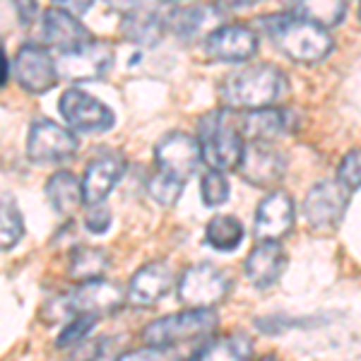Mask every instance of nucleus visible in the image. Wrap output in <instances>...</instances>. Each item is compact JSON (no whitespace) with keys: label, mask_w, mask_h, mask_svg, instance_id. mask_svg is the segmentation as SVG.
I'll return each instance as SVG.
<instances>
[{"label":"nucleus","mask_w":361,"mask_h":361,"mask_svg":"<svg viewBox=\"0 0 361 361\" xmlns=\"http://www.w3.org/2000/svg\"><path fill=\"white\" fill-rule=\"evenodd\" d=\"M128 301V294L118 284L106 282V279H92V282H82L63 299V306L70 316H90L102 318L106 313H114L116 308L123 306Z\"/></svg>","instance_id":"11"},{"label":"nucleus","mask_w":361,"mask_h":361,"mask_svg":"<svg viewBox=\"0 0 361 361\" xmlns=\"http://www.w3.org/2000/svg\"><path fill=\"white\" fill-rule=\"evenodd\" d=\"M173 287V272L171 267L161 260L142 265L135 275L128 282V304L145 308V306H154L157 301H161L164 296L171 292Z\"/></svg>","instance_id":"16"},{"label":"nucleus","mask_w":361,"mask_h":361,"mask_svg":"<svg viewBox=\"0 0 361 361\" xmlns=\"http://www.w3.org/2000/svg\"><path fill=\"white\" fill-rule=\"evenodd\" d=\"M13 73L17 85L29 94H44L54 90L58 82L56 58L49 54L46 46L25 44L13 58Z\"/></svg>","instance_id":"10"},{"label":"nucleus","mask_w":361,"mask_h":361,"mask_svg":"<svg viewBox=\"0 0 361 361\" xmlns=\"http://www.w3.org/2000/svg\"><path fill=\"white\" fill-rule=\"evenodd\" d=\"M219 318L212 308H190V311L171 313V316L157 318L149 325H145L142 340L147 347H164L173 349L183 342H193L200 337H207L217 330Z\"/></svg>","instance_id":"4"},{"label":"nucleus","mask_w":361,"mask_h":361,"mask_svg":"<svg viewBox=\"0 0 361 361\" xmlns=\"http://www.w3.org/2000/svg\"><path fill=\"white\" fill-rule=\"evenodd\" d=\"M46 200L51 207L63 217L75 214L85 205V190L82 180L75 176L73 171H56L54 176L46 180Z\"/></svg>","instance_id":"23"},{"label":"nucleus","mask_w":361,"mask_h":361,"mask_svg":"<svg viewBox=\"0 0 361 361\" xmlns=\"http://www.w3.org/2000/svg\"><path fill=\"white\" fill-rule=\"evenodd\" d=\"M58 111L75 133H106L114 128V111L80 87H70L61 94Z\"/></svg>","instance_id":"8"},{"label":"nucleus","mask_w":361,"mask_h":361,"mask_svg":"<svg viewBox=\"0 0 361 361\" xmlns=\"http://www.w3.org/2000/svg\"><path fill=\"white\" fill-rule=\"evenodd\" d=\"M299 118L289 109H260L241 116V130L246 142H275L294 130Z\"/></svg>","instance_id":"17"},{"label":"nucleus","mask_w":361,"mask_h":361,"mask_svg":"<svg viewBox=\"0 0 361 361\" xmlns=\"http://www.w3.org/2000/svg\"><path fill=\"white\" fill-rule=\"evenodd\" d=\"M284 94H287V78L272 63H255L236 70L226 75L219 87L224 109L246 114L272 109Z\"/></svg>","instance_id":"1"},{"label":"nucleus","mask_w":361,"mask_h":361,"mask_svg":"<svg viewBox=\"0 0 361 361\" xmlns=\"http://www.w3.org/2000/svg\"><path fill=\"white\" fill-rule=\"evenodd\" d=\"M58 8H63L66 13H70L73 17H78V20H80L85 13H90L92 3H61V0H58Z\"/></svg>","instance_id":"35"},{"label":"nucleus","mask_w":361,"mask_h":361,"mask_svg":"<svg viewBox=\"0 0 361 361\" xmlns=\"http://www.w3.org/2000/svg\"><path fill=\"white\" fill-rule=\"evenodd\" d=\"M253 357V342L248 335L234 333L212 340L197 354V361H250Z\"/></svg>","instance_id":"26"},{"label":"nucleus","mask_w":361,"mask_h":361,"mask_svg":"<svg viewBox=\"0 0 361 361\" xmlns=\"http://www.w3.org/2000/svg\"><path fill=\"white\" fill-rule=\"evenodd\" d=\"M260 29L272 39V44L294 63H318L333 51V37L328 29L311 25L294 13L267 15L260 20Z\"/></svg>","instance_id":"2"},{"label":"nucleus","mask_w":361,"mask_h":361,"mask_svg":"<svg viewBox=\"0 0 361 361\" xmlns=\"http://www.w3.org/2000/svg\"><path fill=\"white\" fill-rule=\"evenodd\" d=\"M123 171H126V161L121 154H104L92 161L85 169V176H82V190H85L87 205L90 207L102 205L106 200V195L116 188L121 176H123Z\"/></svg>","instance_id":"20"},{"label":"nucleus","mask_w":361,"mask_h":361,"mask_svg":"<svg viewBox=\"0 0 361 361\" xmlns=\"http://www.w3.org/2000/svg\"><path fill=\"white\" fill-rule=\"evenodd\" d=\"M289 13H294L301 20L311 22V25H318L323 29L335 27L345 20L347 15V3H340V0H325V3H296Z\"/></svg>","instance_id":"27"},{"label":"nucleus","mask_w":361,"mask_h":361,"mask_svg":"<svg viewBox=\"0 0 361 361\" xmlns=\"http://www.w3.org/2000/svg\"><path fill=\"white\" fill-rule=\"evenodd\" d=\"M349 205V188L337 178L318 180L304 197V219L316 231H333Z\"/></svg>","instance_id":"6"},{"label":"nucleus","mask_w":361,"mask_h":361,"mask_svg":"<svg viewBox=\"0 0 361 361\" xmlns=\"http://www.w3.org/2000/svg\"><path fill=\"white\" fill-rule=\"evenodd\" d=\"M258 54V34L246 25H222L205 39V56L214 63H246Z\"/></svg>","instance_id":"14"},{"label":"nucleus","mask_w":361,"mask_h":361,"mask_svg":"<svg viewBox=\"0 0 361 361\" xmlns=\"http://www.w3.org/2000/svg\"><path fill=\"white\" fill-rule=\"evenodd\" d=\"M294 226V200L287 190H272L260 200L258 209H255V222L253 234L258 243L277 241L284 238Z\"/></svg>","instance_id":"15"},{"label":"nucleus","mask_w":361,"mask_h":361,"mask_svg":"<svg viewBox=\"0 0 361 361\" xmlns=\"http://www.w3.org/2000/svg\"><path fill=\"white\" fill-rule=\"evenodd\" d=\"M284 265H287V253H284L282 243L267 241L258 243L246 258V277L255 289H267L282 277Z\"/></svg>","instance_id":"22"},{"label":"nucleus","mask_w":361,"mask_h":361,"mask_svg":"<svg viewBox=\"0 0 361 361\" xmlns=\"http://www.w3.org/2000/svg\"><path fill=\"white\" fill-rule=\"evenodd\" d=\"M185 188V180H180L176 176H169L164 171H157L152 178L147 180V190L152 195V200H157L159 205L171 207L176 205V200L180 197Z\"/></svg>","instance_id":"29"},{"label":"nucleus","mask_w":361,"mask_h":361,"mask_svg":"<svg viewBox=\"0 0 361 361\" xmlns=\"http://www.w3.org/2000/svg\"><path fill=\"white\" fill-rule=\"evenodd\" d=\"M238 173L243 180L258 188H270L287 173V157L272 142H246Z\"/></svg>","instance_id":"13"},{"label":"nucleus","mask_w":361,"mask_h":361,"mask_svg":"<svg viewBox=\"0 0 361 361\" xmlns=\"http://www.w3.org/2000/svg\"><path fill=\"white\" fill-rule=\"evenodd\" d=\"M231 279L226 270L212 263H195L185 267L178 279V301L188 308H212L226 299Z\"/></svg>","instance_id":"5"},{"label":"nucleus","mask_w":361,"mask_h":361,"mask_svg":"<svg viewBox=\"0 0 361 361\" xmlns=\"http://www.w3.org/2000/svg\"><path fill=\"white\" fill-rule=\"evenodd\" d=\"M337 180H342L349 190L361 188V147L349 149L342 157L340 169H337Z\"/></svg>","instance_id":"31"},{"label":"nucleus","mask_w":361,"mask_h":361,"mask_svg":"<svg viewBox=\"0 0 361 361\" xmlns=\"http://www.w3.org/2000/svg\"><path fill=\"white\" fill-rule=\"evenodd\" d=\"M200 200L207 207H219L229 200V180H226L224 171H209L202 173L200 178Z\"/></svg>","instance_id":"30"},{"label":"nucleus","mask_w":361,"mask_h":361,"mask_svg":"<svg viewBox=\"0 0 361 361\" xmlns=\"http://www.w3.org/2000/svg\"><path fill=\"white\" fill-rule=\"evenodd\" d=\"M173 5L161 8V5H133L123 15V25L121 32L126 34L130 42L152 46L161 39L164 29L169 27V15H171Z\"/></svg>","instance_id":"19"},{"label":"nucleus","mask_w":361,"mask_h":361,"mask_svg":"<svg viewBox=\"0 0 361 361\" xmlns=\"http://www.w3.org/2000/svg\"><path fill=\"white\" fill-rule=\"evenodd\" d=\"M116 361H173V349L164 347H147V349H135V352L121 354Z\"/></svg>","instance_id":"34"},{"label":"nucleus","mask_w":361,"mask_h":361,"mask_svg":"<svg viewBox=\"0 0 361 361\" xmlns=\"http://www.w3.org/2000/svg\"><path fill=\"white\" fill-rule=\"evenodd\" d=\"M197 142L202 147V159L214 171H229L241 164L246 137L241 130V118L231 109H214L197 121Z\"/></svg>","instance_id":"3"},{"label":"nucleus","mask_w":361,"mask_h":361,"mask_svg":"<svg viewBox=\"0 0 361 361\" xmlns=\"http://www.w3.org/2000/svg\"><path fill=\"white\" fill-rule=\"evenodd\" d=\"M169 27L185 42H193L197 37L207 39L214 29L222 27V10L217 5H190V8L173 5L171 15H169Z\"/></svg>","instance_id":"21"},{"label":"nucleus","mask_w":361,"mask_h":361,"mask_svg":"<svg viewBox=\"0 0 361 361\" xmlns=\"http://www.w3.org/2000/svg\"><path fill=\"white\" fill-rule=\"evenodd\" d=\"M42 34H44V42L58 49L61 54H68V51L92 42L90 29H87L78 17L66 13V10L58 8V5H54V8H49L44 13Z\"/></svg>","instance_id":"18"},{"label":"nucleus","mask_w":361,"mask_h":361,"mask_svg":"<svg viewBox=\"0 0 361 361\" xmlns=\"http://www.w3.org/2000/svg\"><path fill=\"white\" fill-rule=\"evenodd\" d=\"M78 152V137L70 128L51 118H34L27 135V154L37 164H56L66 161Z\"/></svg>","instance_id":"9"},{"label":"nucleus","mask_w":361,"mask_h":361,"mask_svg":"<svg viewBox=\"0 0 361 361\" xmlns=\"http://www.w3.org/2000/svg\"><path fill=\"white\" fill-rule=\"evenodd\" d=\"M10 80V58L3 54V85H8Z\"/></svg>","instance_id":"36"},{"label":"nucleus","mask_w":361,"mask_h":361,"mask_svg":"<svg viewBox=\"0 0 361 361\" xmlns=\"http://www.w3.org/2000/svg\"><path fill=\"white\" fill-rule=\"evenodd\" d=\"M111 226V212H109V207L104 205H94L90 207V212L85 214V229L90 231V234H106V229Z\"/></svg>","instance_id":"33"},{"label":"nucleus","mask_w":361,"mask_h":361,"mask_svg":"<svg viewBox=\"0 0 361 361\" xmlns=\"http://www.w3.org/2000/svg\"><path fill=\"white\" fill-rule=\"evenodd\" d=\"M25 234V222H22L20 207L15 205V200L10 193L3 195V217H0V246L3 250H10L17 246V241Z\"/></svg>","instance_id":"28"},{"label":"nucleus","mask_w":361,"mask_h":361,"mask_svg":"<svg viewBox=\"0 0 361 361\" xmlns=\"http://www.w3.org/2000/svg\"><path fill=\"white\" fill-rule=\"evenodd\" d=\"M111 260L104 248H92V246H78L73 248L68 260V277L82 282H92V279H102L104 272L109 270Z\"/></svg>","instance_id":"24"},{"label":"nucleus","mask_w":361,"mask_h":361,"mask_svg":"<svg viewBox=\"0 0 361 361\" xmlns=\"http://www.w3.org/2000/svg\"><path fill=\"white\" fill-rule=\"evenodd\" d=\"M243 236H246V229L234 214H214L205 226V241L222 253L236 250L243 243Z\"/></svg>","instance_id":"25"},{"label":"nucleus","mask_w":361,"mask_h":361,"mask_svg":"<svg viewBox=\"0 0 361 361\" xmlns=\"http://www.w3.org/2000/svg\"><path fill=\"white\" fill-rule=\"evenodd\" d=\"M97 323V318H90V316H75L73 323L66 325V330L58 337V347H73V345H80L87 335H90L92 325Z\"/></svg>","instance_id":"32"},{"label":"nucleus","mask_w":361,"mask_h":361,"mask_svg":"<svg viewBox=\"0 0 361 361\" xmlns=\"http://www.w3.org/2000/svg\"><path fill=\"white\" fill-rule=\"evenodd\" d=\"M114 66V49L106 42H87L56 58L58 78L68 82H97Z\"/></svg>","instance_id":"7"},{"label":"nucleus","mask_w":361,"mask_h":361,"mask_svg":"<svg viewBox=\"0 0 361 361\" xmlns=\"http://www.w3.org/2000/svg\"><path fill=\"white\" fill-rule=\"evenodd\" d=\"M359 17H361V5H359Z\"/></svg>","instance_id":"38"},{"label":"nucleus","mask_w":361,"mask_h":361,"mask_svg":"<svg viewBox=\"0 0 361 361\" xmlns=\"http://www.w3.org/2000/svg\"><path fill=\"white\" fill-rule=\"evenodd\" d=\"M260 361H275V359H272V357H265V359H260Z\"/></svg>","instance_id":"37"},{"label":"nucleus","mask_w":361,"mask_h":361,"mask_svg":"<svg viewBox=\"0 0 361 361\" xmlns=\"http://www.w3.org/2000/svg\"><path fill=\"white\" fill-rule=\"evenodd\" d=\"M154 161L159 166V171L176 176L180 180H188L193 176L202 161V147L197 142V137L188 135V133H166L164 137L157 142L154 147Z\"/></svg>","instance_id":"12"}]
</instances>
